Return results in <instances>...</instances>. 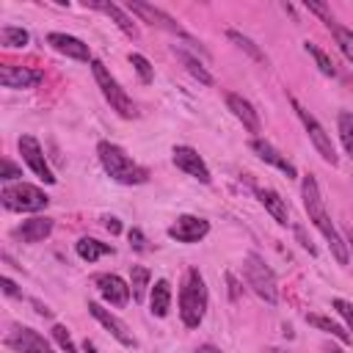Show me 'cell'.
Listing matches in <instances>:
<instances>
[{
	"mask_svg": "<svg viewBox=\"0 0 353 353\" xmlns=\"http://www.w3.org/2000/svg\"><path fill=\"white\" fill-rule=\"evenodd\" d=\"M91 72H94V80H97V85H99V91H102V97L108 99V105H110V110H116L121 119H135L138 116V110H135V102L127 97V91L119 85V80L108 72V66L102 63V61H91Z\"/></svg>",
	"mask_w": 353,
	"mask_h": 353,
	"instance_id": "4",
	"label": "cell"
},
{
	"mask_svg": "<svg viewBox=\"0 0 353 353\" xmlns=\"http://www.w3.org/2000/svg\"><path fill=\"white\" fill-rule=\"evenodd\" d=\"M306 8H309V11H314V14L328 25V30L336 25V22H334V14L328 11V6H323V3H306Z\"/></svg>",
	"mask_w": 353,
	"mask_h": 353,
	"instance_id": "35",
	"label": "cell"
},
{
	"mask_svg": "<svg viewBox=\"0 0 353 353\" xmlns=\"http://www.w3.org/2000/svg\"><path fill=\"white\" fill-rule=\"evenodd\" d=\"M290 105H292V110L298 113V119H301V124H303V130H306V135H309V141L314 143V149H317V154L325 160V163H331V165H336L339 163V157H336V149H334V143H331V135L325 132V127L292 97L290 99Z\"/></svg>",
	"mask_w": 353,
	"mask_h": 353,
	"instance_id": "7",
	"label": "cell"
},
{
	"mask_svg": "<svg viewBox=\"0 0 353 353\" xmlns=\"http://www.w3.org/2000/svg\"><path fill=\"white\" fill-rule=\"evenodd\" d=\"M97 154H99L105 174L119 185H143L149 179V171L141 163H135L121 146H116L110 141H99Z\"/></svg>",
	"mask_w": 353,
	"mask_h": 353,
	"instance_id": "2",
	"label": "cell"
},
{
	"mask_svg": "<svg viewBox=\"0 0 353 353\" xmlns=\"http://www.w3.org/2000/svg\"><path fill=\"white\" fill-rule=\"evenodd\" d=\"M94 287L99 290V295L110 303V306H124L130 301V287L121 276L116 273H97L94 276Z\"/></svg>",
	"mask_w": 353,
	"mask_h": 353,
	"instance_id": "14",
	"label": "cell"
},
{
	"mask_svg": "<svg viewBox=\"0 0 353 353\" xmlns=\"http://www.w3.org/2000/svg\"><path fill=\"white\" fill-rule=\"evenodd\" d=\"M47 44H50L55 52L66 55V58H74V61H94L88 44L80 41L77 36H69V33H50V36H47Z\"/></svg>",
	"mask_w": 353,
	"mask_h": 353,
	"instance_id": "17",
	"label": "cell"
},
{
	"mask_svg": "<svg viewBox=\"0 0 353 353\" xmlns=\"http://www.w3.org/2000/svg\"><path fill=\"white\" fill-rule=\"evenodd\" d=\"M207 232H210V223L199 215H179L168 226V237L176 243H199L207 237Z\"/></svg>",
	"mask_w": 353,
	"mask_h": 353,
	"instance_id": "12",
	"label": "cell"
},
{
	"mask_svg": "<svg viewBox=\"0 0 353 353\" xmlns=\"http://www.w3.org/2000/svg\"><path fill=\"white\" fill-rule=\"evenodd\" d=\"M303 47H306V52L314 58V63H317V69H320L323 74H328V77H336V74H339V72H336V66H334V61H331V58H328V55H325V52H323L317 44L306 41Z\"/></svg>",
	"mask_w": 353,
	"mask_h": 353,
	"instance_id": "30",
	"label": "cell"
},
{
	"mask_svg": "<svg viewBox=\"0 0 353 353\" xmlns=\"http://www.w3.org/2000/svg\"><path fill=\"white\" fill-rule=\"evenodd\" d=\"M196 353H221L215 345H201V347H196Z\"/></svg>",
	"mask_w": 353,
	"mask_h": 353,
	"instance_id": "40",
	"label": "cell"
},
{
	"mask_svg": "<svg viewBox=\"0 0 353 353\" xmlns=\"http://www.w3.org/2000/svg\"><path fill=\"white\" fill-rule=\"evenodd\" d=\"M256 199H259V204L281 223V226H287L290 223V210H287V201L276 193V190H270V188H256Z\"/></svg>",
	"mask_w": 353,
	"mask_h": 353,
	"instance_id": "21",
	"label": "cell"
},
{
	"mask_svg": "<svg viewBox=\"0 0 353 353\" xmlns=\"http://www.w3.org/2000/svg\"><path fill=\"white\" fill-rule=\"evenodd\" d=\"M226 36H229V39H232V41H234L240 50H245V52H248L254 61H259V63H268V55H265V52H262V50H259V47H256V44H254L248 36H243L240 30H226Z\"/></svg>",
	"mask_w": 353,
	"mask_h": 353,
	"instance_id": "29",
	"label": "cell"
},
{
	"mask_svg": "<svg viewBox=\"0 0 353 353\" xmlns=\"http://www.w3.org/2000/svg\"><path fill=\"white\" fill-rule=\"evenodd\" d=\"M52 339L58 342V347H61L63 353H77V347H74V342H72V336H69L66 325L55 323V325H52Z\"/></svg>",
	"mask_w": 353,
	"mask_h": 353,
	"instance_id": "33",
	"label": "cell"
},
{
	"mask_svg": "<svg viewBox=\"0 0 353 353\" xmlns=\"http://www.w3.org/2000/svg\"><path fill=\"white\" fill-rule=\"evenodd\" d=\"M17 146H19L22 160L28 163V168H30L41 182L52 185V182H55V174H52V168H50V163H47V157H44V152H41V143H39L33 135H22Z\"/></svg>",
	"mask_w": 353,
	"mask_h": 353,
	"instance_id": "9",
	"label": "cell"
},
{
	"mask_svg": "<svg viewBox=\"0 0 353 353\" xmlns=\"http://www.w3.org/2000/svg\"><path fill=\"white\" fill-rule=\"evenodd\" d=\"M251 149L256 152V157L259 160H265L268 165H273V168H279L281 174H287L290 179H295L298 176V168H295V163L292 160H287V154H281L273 143H268L265 138H251Z\"/></svg>",
	"mask_w": 353,
	"mask_h": 353,
	"instance_id": "16",
	"label": "cell"
},
{
	"mask_svg": "<svg viewBox=\"0 0 353 353\" xmlns=\"http://www.w3.org/2000/svg\"><path fill=\"white\" fill-rule=\"evenodd\" d=\"M207 303H210V292L204 284V276L199 273V268H190L182 279L179 287V317L188 328H199L204 314H207Z\"/></svg>",
	"mask_w": 353,
	"mask_h": 353,
	"instance_id": "3",
	"label": "cell"
},
{
	"mask_svg": "<svg viewBox=\"0 0 353 353\" xmlns=\"http://www.w3.org/2000/svg\"><path fill=\"white\" fill-rule=\"evenodd\" d=\"M0 284H3V292H6L8 298H14V295H19V290H17V284H14V281H11L8 276H3V281H0Z\"/></svg>",
	"mask_w": 353,
	"mask_h": 353,
	"instance_id": "37",
	"label": "cell"
},
{
	"mask_svg": "<svg viewBox=\"0 0 353 353\" xmlns=\"http://www.w3.org/2000/svg\"><path fill=\"white\" fill-rule=\"evenodd\" d=\"M74 251H77L80 259H85V262H97L99 256L113 254V245H110V243H99V240H94V237H80L77 245H74Z\"/></svg>",
	"mask_w": 353,
	"mask_h": 353,
	"instance_id": "23",
	"label": "cell"
},
{
	"mask_svg": "<svg viewBox=\"0 0 353 353\" xmlns=\"http://www.w3.org/2000/svg\"><path fill=\"white\" fill-rule=\"evenodd\" d=\"M306 323H312L314 328H320L323 334H331L334 339H339V342H350V334L339 325V323H334V320H328V317H323V314H306Z\"/></svg>",
	"mask_w": 353,
	"mask_h": 353,
	"instance_id": "26",
	"label": "cell"
},
{
	"mask_svg": "<svg viewBox=\"0 0 353 353\" xmlns=\"http://www.w3.org/2000/svg\"><path fill=\"white\" fill-rule=\"evenodd\" d=\"M174 52H176V58H179V61L185 63V69H188V72H190V74H193V77H196V80H199L201 85H212V74H210V72L204 69V63H201V61H199L196 55L185 52L182 47H176Z\"/></svg>",
	"mask_w": 353,
	"mask_h": 353,
	"instance_id": "25",
	"label": "cell"
},
{
	"mask_svg": "<svg viewBox=\"0 0 353 353\" xmlns=\"http://www.w3.org/2000/svg\"><path fill=\"white\" fill-rule=\"evenodd\" d=\"M85 6H88V8H97V11H102V14H108L130 39H138V25L132 22V17H130L121 6H116V3H99V0H88Z\"/></svg>",
	"mask_w": 353,
	"mask_h": 353,
	"instance_id": "20",
	"label": "cell"
},
{
	"mask_svg": "<svg viewBox=\"0 0 353 353\" xmlns=\"http://www.w3.org/2000/svg\"><path fill=\"white\" fill-rule=\"evenodd\" d=\"M331 306L342 314V320H345V323H347V328L353 331V303H350V301H345V298H334V301H331Z\"/></svg>",
	"mask_w": 353,
	"mask_h": 353,
	"instance_id": "34",
	"label": "cell"
},
{
	"mask_svg": "<svg viewBox=\"0 0 353 353\" xmlns=\"http://www.w3.org/2000/svg\"><path fill=\"white\" fill-rule=\"evenodd\" d=\"M347 254H350V256H353V243H350V245H347Z\"/></svg>",
	"mask_w": 353,
	"mask_h": 353,
	"instance_id": "43",
	"label": "cell"
},
{
	"mask_svg": "<svg viewBox=\"0 0 353 353\" xmlns=\"http://www.w3.org/2000/svg\"><path fill=\"white\" fill-rule=\"evenodd\" d=\"M243 273L248 287L265 301V303H276L279 301V287H276V276L273 270L265 265V259L259 254H245L243 259Z\"/></svg>",
	"mask_w": 353,
	"mask_h": 353,
	"instance_id": "6",
	"label": "cell"
},
{
	"mask_svg": "<svg viewBox=\"0 0 353 353\" xmlns=\"http://www.w3.org/2000/svg\"><path fill=\"white\" fill-rule=\"evenodd\" d=\"M331 33H334V39H336V44H339L342 55L353 63V30H347V28H342V25H334V28H331Z\"/></svg>",
	"mask_w": 353,
	"mask_h": 353,
	"instance_id": "31",
	"label": "cell"
},
{
	"mask_svg": "<svg viewBox=\"0 0 353 353\" xmlns=\"http://www.w3.org/2000/svg\"><path fill=\"white\" fill-rule=\"evenodd\" d=\"M17 176H22V171H19L11 160H3V163H0V179L8 182V179H17Z\"/></svg>",
	"mask_w": 353,
	"mask_h": 353,
	"instance_id": "36",
	"label": "cell"
},
{
	"mask_svg": "<svg viewBox=\"0 0 353 353\" xmlns=\"http://www.w3.org/2000/svg\"><path fill=\"white\" fill-rule=\"evenodd\" d=\"M41 72L39 69H28V66H17V63H3L0 66V83L3 88H33L41 83Z\"/></svg>",
	"mask_w": 353,
	"mask_h": 353,
	"instance_id": "15",
	"label": "cell"
},
{
	"mask_svg": "<svg viewBox=\"0 0 353 353\" xmlns=\"http://www.w3.org/2000/svg\"><path fill=\"white\" fill-rule=\"evenodd\" d=\"M6 345H8L11 350H17V353H52L50 342H47L39 331H33V328H28V325L11 328L8 336H6Z\"/></svg>",
	"mask_w": 353,
	"mask_h": 353,
	"instance_id": "11",
	"label": "cell"
},
{
	"mask_svg": "<svg viewBox=\"0 0 353 353\" xmlns=\"http://www.w3.org/2000/svg\"><path fill=\"white\" fill-rule=\"evenodd\" d=\"M0 41L3 47H28L30 36L25 28H17V25H3L0 28Z\"/></svg>",
	"mask_w": 353,
	"mask_h": 353,
	"instance_id": "28",
	"label": "cell"
},
{
	"mask_svg": "<svg viewBox=\"0 0 353 353\" xmlns=\"http://www.w3.org/2000/svg\"><path fill=\"white\" fill-rule=\"evenodd\" d=\"M0 199H3V207L14 210V212H39V210H44L50 204V196L41 188L28 185V182L6 185L0 190Z\"/></svg>",
	"mask_w": 353,
	"mask_h": 353,
	"instance_id": "5",
	"label": "cell"
},
{
	"mask_svg": "<svg viewBox=\"0 0 353 353\" xmlns=\"http://www.w3.org/2000/svg\"><path fill=\"white\" fill-rule=\"evenodd\" d=\"M328 353H342V350H339V347H331V350H328Z\"/></svg>",
	"mask_w": 353,
	"mask_h": 353,
	"instance_id": "42",
	"label": "cell"
},
{
	"mask_svg": "<svg viewBox=\"0 0 353 353\" xmlns=\"http://www.w3.org/2000/svg\"><path fill=\"white\" fill-rule=\"evenodd\" d=\"M301 193H303V207H306V212H309V221H312V223L317 226V232L328 240V248H331L334 259H336L339 265H347V259H350V254H347V243L342 240L339 229L334 226L331 215L325 212V204H323L317 179H314L312 174L303 176V182H301Z\"/></svg>",
	"mask_w": 353,
	"mask_h": 353,
	"instance_id": "1",
	"label": "cell"
},
{
	"mask_svg": "<svg viewBox=\"0 0 353 353\" xmlns=\"http://www.w3.org/2000/svg\"><path fill=\"white\" fill-rule=\"evenodd\" d=\"M149 279H152L149 268H143V265H132V268H130V290H132V301H135V303H143Z\"/></svg>",
	"mask_w": 353,
	"mask_h": 353,
	"instance_id": "24",
	"label": "cell"
},
{
	"mask_svg": "<svg viewBox=\"0 0 353 353\" xmlns=\"http://www.w3.org/2000/svg\"><path fill=\"white\" fill-rule=\"evenodd\" d=\"M130 245H135L138 251L143 248V234H141V229H132V232H130Z\"/></svg>",
	"mask_w": 353,
	"mask_h": 353,
	"instance_id": "39",
	"label": "cell"
},
{
	"mask_svg": "<svg viewBox=\"0 0 353 353\" xmlns=\"http://www.w3.org/2000/svg\"><path fill=\"white\" fill-rule=\"evenodd\" d=\"M127 11L130 14H135V17H141L143 22H149V25H157V28H163V30H168V33H176V36H182V39H188L196 50H201L199 47V41H193L190 36H188V30L171 17V14H165L163 8H157V6H149V3H138V0H130L127 3Z\"/></svg>",
	"mask_w": 353,
	"mask_h": 353,
	"instance_id": "8",
	"label": "cell"
},
{
	"mask_svg": "<svg viewBox=\"0 0 353 353\" xmlns=\"http://www.w3.org/2000/svg\"><path fill=\"white\" fill-rule=\"evenodd\" d=\"M336 130H339V138H342L345 152H347L350 160H353V113H350V110H339V116H336Z\"/></svg>",
	"mask_w": 353,
	"mask_h": 353,
	"instance_id": "27",
	"label": "cell"
},
{
	"mask_svg": "<svg viewBox=\"0 0 353 353\" xmlns=\"http://www.w3.org/2000/svg\"><path fill=\"white\" fill-rule=\"evenodd\" d=\"M50 232H52V218H47V215H36V218L22 221V223L14 229V237L22 240V243H41Z\"/></svg>",
	"mask_w": 353,
	"mask_h": 353,
	"instance_id": "19",
	"label": "cell"
},
{
	"mask_svg": "<svg viewBox=\"0 0 353 353\" xmlns=\"http://www.w3.org/2000/svg\"><path fill=\"white\" fill-rule=\"evenodd\" d=\"M171 157H174V165H176L179 171H185L188 176L199 179L201 185H210V182H212V176H210V168H207V163L201 160V154H199V152H196L193 146H185V143H179V146H174Z\"/></svg>",
	"mask_w": 353,
	"mask_h": 353,
	"instance_id": "10",
	"label": "cell"
},
{
	"mask_svg": "<svg viewBox=\"0 0 353 353\" xmlns=\"http://www.w3.org/2000/svg\"><path fill=\"white\" fill-rule=\"evenodd\" d=\"M226 108L232 110V116H234L248 132H259V130H262V124H259V113L254 110V105H251L245 97L229 91V94H226Z\"/></svg>",
	"mask_w": 353,
	"mask_h": 353,
	"instance_id": "18",
	"label": "cell"
},
{
	"mask_svg": "<svg viewBox=\"0 0 353 353\" xmlns=\"http://www.w3.org/2000/svg\"><path fill=\"white\" fill-rule=\"evenodd\" d=\"M130 63L135 66V72H138L141 83H152V80H154V69H152V63H149L141 52H130Z\"/></svg>",
	"mask_w": 353,
	"mask_h": 353,
	"instance_id": "32",
	"label": "cell"
},
{
	"mask_svg": "<svg viewBox=\"0 0 353 353\" xmlns=\"http://www.w3.org/2000/svg\"><path fill=\"white\" fill-rule=\"evenodd\" d=\"M105 229H108L110 234H119V232H121V223H119V218L108 215V218H105Z\"/></svg>",
	"mask_w": 353,
	"mask_h": 353,
	"instance_id": "38",
	"label": "cell"
},
{
	"mask_svg": "<svg viewBox=\"0 0 353 353\" xmlns=\"http://www.w3.org/2000/svg\"><path fill=\"white\" fill-rule=\"evenodd\" d=\"M88 312H91V317L97 320V323H102L108 331H110V336L116 339V342H121L124 347H135V336L130 334V328H127V323L124 320H119L110 309H105V306H99V303H88Z\"/></svg>",
	"mask_w": 353,
	"mask_h": 353,
	"instance_id": "13",
	"label": "cell"
},
{
	"mask_svg": "<svg viewBox=\"0 0 353 353\" xmlns=\"http://www.w3.org/2000/svg\"><path fill=\"white\" fill-rule=\"evenodd\" d=\"M83 353H99V350L94 347V342H88V339H85V342H83Z\"/></svg>",
	"mask_w": 353,
	"mask_h": 353,
	"instance_id": "41",
	"label": "cell"
},
{
	"mask_svg": "<svg viewBox=\"0 0 353 353\" xmlns=\"http://www.w3.org/2000/svg\"><path fill=\"white\" fill-rule=\"evenodd\" d=\"M168 309H171V284L165 279H157L152 287V295H149V312L154 317H165Z\"/></svg>",
	"mask_w": 353,
	"mask_h": 353,
	"instance_id": "22",
	"label": "cell"
}]
</instances>
